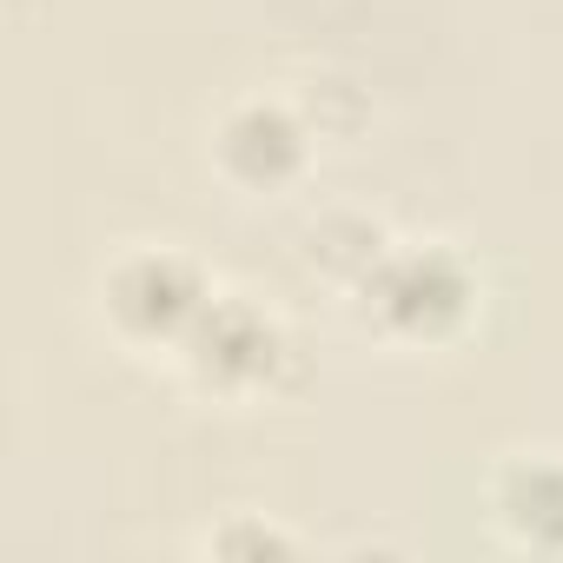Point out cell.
<instances>
[{
  "label": "cell",
  "instance_id": "cell-3",
  "mask_svg": "<svg viewBox=\"0 0 563 563\" xmlns=\"http://www.w3.org/2000/svg\"><path fill=\"white\" fill-rule=\"evenodd\" d=\"M219 299V278L166 239H133L120 245L100 278H93V319L126 358H166L192 339L206 306Z\"/></svg>",
  "mask_w": 563,
  "mask_h": 563
},
{
  "label": "cell",
  "instance_id": "cell-6",
  "mask_svg": "<svg viewBox=\"0 0 563 563\" xmlns=\"http://www.w3.org/2000/svg\"><path fill=\"white\" fill-rule=\"evenodd\" d=\"M391 239H398V232H391L385 219H372V212H325V219L306 232V272H319L325 286H339V292H352Z\"/></svg>",
  "mask_w": 563,
  "mask_h": 563
},
{
  "label": "cell",
  "instance_id": "cell-1",
  "mask_svg": "<svg viewBox=\"0 0 563 563\" xmlns=\"http://www.w3.org/2000/svg\"><path fill=\"white\" fill-rule=\"evenodd\" d=\"M345 306L352 325L391 352H444L484 312V272L451 239H391Z\"/></svg>",
  "mask_w": 563,
  "mask_h": 563
},
{
  "label": "cell",
  "instance_id": "cell-7",
  "mask_svg": "<svg viewBox=\"0 0 563 563\" xmlns=\"http://www.w3.org/2000/svg\"><path fill=\"white\" fill-rule=\"evenodd\" d=\"M206 556H232V563H272V556H299L306 537L292 523H278L265 510H225L206 537H199Z\"/></svg>",
  "mask_w": 563,
  "mask_h": 563
},
{
  "label": "cell",
  "instance_id": "cell-2",
  "mask_svg": "<svg viewBox=\"0 0 563 563\" xmlns=\"http://www.w3.org/2000/svg\"><path fill=\"white\" fill-rule=\"evenodd\" d=\"M179 385L199 405H225V411H252L286 398L306 372L299 358V332L286 325V312H272L252 292H225L206 306V319L192 325V339L173 352Z\"/></svg>",
  "mask_w": 563,
  "mask_h": 563
},
{
  "label": "cell",
  "instance_id": "cell-4",
  "mask_svg": "<svg viewBox=\"0 0 563 563\" xmlns=\"http://www.w3.org/2000/svg\"><path fill=\"white\" fill-rule=\"evenodd\" d=\"M206 166L239 199H278L306 186V173L319 166V120L292 93H239L212 113Z\"/></svg>",
  "mask_w": 563,
  "mask_h": 563
},
{
  "label": "cell",
  "instance_id": "cell-5",
  "mask_svg": "<svg viewBox=\"0 0 563 563\" xmlns=\"http://www.w3.org/2000/svg\"><path fill=\"white\" fill-rule=\"evenodd\" d=\"M484 510L510 550L563 556V451L556 444L504 451L484 477Z\"/></svg>",
  "mask_w": 563,
  "mask_h": 563
}]
</instances>
